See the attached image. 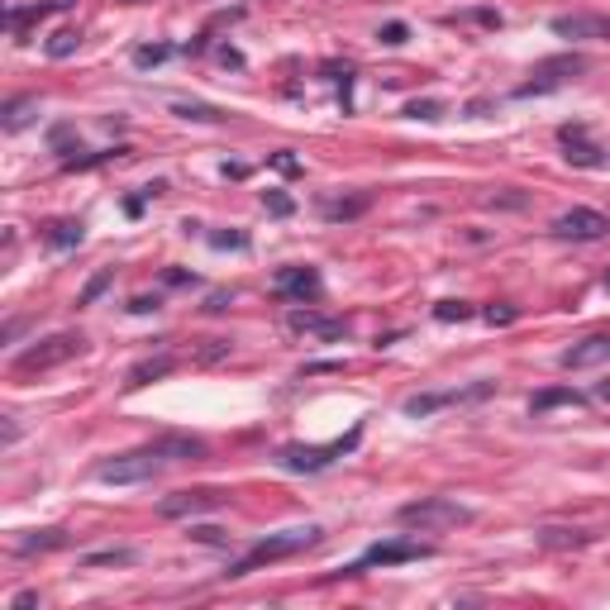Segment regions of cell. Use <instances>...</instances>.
I'll return each mask as SVG.
<instances>
[{
  "label": "cell",
  "instance_id": "6da1fadb",
  "mask_svg": "<svg viewBox=\"0 0 610 610\" xmlns=\"http://www.w3.org/2000/svg\"><path fill=\"white\" fill-rule=\"evenodd\" d=\"M319 544V525H296V530H277V534H268V540H258L249 554H243L239 563H229V573L225 577H243V573H253V568H263V563H277V558H292L301 554V548H311Z\"/></svg>",
  "mask_w": 610,
  "mask_h": 610
},
{
  "label": "cell",
  "instance_id": "7a4b0ae2",
  "mask_svg": "<svg viewBox=\"0 0 610 610\" xmlns=\"http://www.w3.org/2000/svg\"><path fill=\"white\" fill-rule=\"evenodd\" d=\"M167 448L163 439L149 444V448H134V454H120V458H110V462H100L96 468V482H110V487H134V482H153L157 472L167 468Z\"/></svg>",
  "mask_w": 610,
  "mask_h": 610
},
{
  "label": "cell",
  "instance_id": "3957f363",
  "mask_svg": "<svg viewBox=\"0 0 610 610\" xmlns=\"http://www.w3.org/2000/svg\"><path fill=\"white\" fill-rule=\"evenodd\" d=\"M396 520H401L405 530H425V534H434V530H458V525H468L472 511H468L462 501H454V497H420V501H411V505H401Z\"/></svg>",
  "mask_w": 610,
  "mask_h": 610
},
{
  "label": "cell",
  "instance_id": "277c9868",
  "mask_svg": "<svg viewBox=\"0 0 610 610\" xmlns=\"http://www.w3.org/2000/svg\"><path fill=\"white\" fill-rule=\"evenodd\" d=\"M348 448H358V429L353 434H344V439H334V444H292V448H282L277 462L286 472H319V468H329L334 458H344Z\"/></svg>",
  "mask_w": 610,
  "mask_h": 610
},
{
  "label": "cell",
  "instance_id": "5b68a950",
  "mask_svg": "<svg viewBox=\"0 0 610 610\" xmlns=\"http://www.w3.org/2000/svg\"><path fill=\"white\" fill-rule=\"evenodd\" d=\"M77 353H81V334L63 329V334H48V339L34 344V348H24V353L14 358V368L20 372H48V368H57V362H67Z\"/></svg>",
  "mask_w": 610,
  "mask_h": 610
},
{
  "label": "cell",
  "instance_id": "8992f818",
  "mask_svg": "<svg viewBox=\"0 0 610 610\" xmlns=\"http://www.w3.org/2000/svg\"><path fill=\"white\" fill-rule=\"evenodd\" d=\"M229 501V491L220 487H196V491H172V497L157 501V515L163 520H186V515H206V511H220Z\"/></svg>",
  "mask_w": 610,
  "mask_h": 610
},
{
  "label": "cell",
  "instance_id": "52a82bcc",
  "mask_svg": "<svg viewBox=\"0 0 610 610\" xmlns=\"http://www.w3.org/2000/svg\"><path fill=\"white\" fill-rule=\"evenodd\" d=\"M434 548L429 544H420V540H386V544H372L368 554H362L353 568H344V573H362V568H396V563H420V558H429Z\"/></svg>",
  "mask_w": 610,
  "mask_h": 610
},
{
  "label": "cell",
  "instance_id": "ba28073f",
  "mask_svg": "<svg viewBox=\"0 0 610 610\" xmlns=\"http://www.w3.org/2000/svg\"><path fill=\"white\" fill-rule=\"evenodd\" d=\"M491 396V382H472V386H454V391H420V396H411L401 405L411 420H425L434 411H444V405H462V401H482Z\"/></svg>",
  "mask_w": 610,
  "mask_h": 610
},
{
  "label": "cell",
  "instance_id": "9c48e42d",
  "mask_svg": "<svg viewBox=\"0 0 610 610\" xmlns=\"http://www.w3.org/2000/svg\"><path fill=\"white\" fill-rule=\"evenodd\" d=\"M582 67H587V63H582L577 53H568V57H548V63H540V67L530 72V81L520 86L515 96H544V91H558V86L568 81V77H577Z\"/></svg>",
  "mask_w": 610,
  "mask_h": 610
},
{
  "label": "cell",
  "instance_id": "30bf717a",
  "mask_svg": "<svg viewBox=\"0 0 610 610\" xmlns=\"http://www.w3.org/2000/svg\"><path fill=\"white\" fill-rule=\"evenodd\" d=\"M554 235L558 239H577V243H591V239H606L610 235V220L601 210H563L558 220H554Z\"/></svg>",
  "mask_w": 610,
  "mask_h": 610
},
{
  "label": "cell",
  "instance_id": "8fae6325",
  "mask_svg": "<svg viewBox=\"0 0 610 610\" xmlns=\"http://www.w3.org/2000/svg\"><path fill=\"white\" fill-rule=\"evenodd\" d=\"M277 292L305 305V301H315L319 292H325V282H319L315 268H286V272H277Z\"/></svg>",
  "mask_w": 610,
  "mask_h": 610
},
{
  "label": "cell",
  "instance_id": "7c38bea8",
  "mask_svg": "<svg viewBox=\"0 0 610 610\" xmlns=\"http://www.w3.org/2000/svg\"><path fill=\"white\" fill-rule=\"evenodd\" d=\"M554 34L558 39H610V20L606 14H558Z\"/></svg>",
  "mask_w": 610,
  "mask_h": 610
},
{
  "label": "cell",
  "instance_id": "4fadbf2b",
  "mask_svg": "<svg viewBox=\"0 0 610 610\" xmlns=\"http://www.w3.org/2000/svg\"><path fill=\"white\" fill-rule=\"evenodd\" d=\"M606 358H610V334H591V339H582L577 348L563 353V368H597Z\"/></svg>",
  "mask_w": 610,
  "mask_h": 610
},
{
  "label": "cell",
  "instance_id": "5bb4252c",
  "mask_svg": "<svg viewBox=\"0 0 610 610\" xmlns=\"http://www.w3.org/2000/svg\"><path fill=\"white\" fill-rule=\"evenodd\" d=\"M558 405H573V411H577V405H587V396H582V391H573V386H554V391H540V396L530 401V411L548 415V411H558Z\"/></svg>",
  "mask_w": 610,
  "mask_h": 610
},
{
  "label": "cell",
  "instance_id": "9a60e30c",
  "mask_svg": "<svg viewBox=\"0 0 610 610\" xmlns=\"http://www.w3.org/2000/svg\"><path fill=\"white\" fill-rule=\"evenodd\" d=\"M34 115H39V96H14L6 106V115H0V124H6V134H20Z\"/></svg>",
  "mask_w": 610,
  "mask_h": 610
},
{
  "label": "cell",
  "instance_id": "2e32d148",
  "mask_svg": "<svg viewBox=\"0 0 610 610\" xmlns=\"http://www.w3.org/2000/svg\"><path fill=\"white\" fill-rule=\"evenodd\" d=\"M563 143H568V163H582V167L601 163V149H597V143H587L582 129H563Z\"/></svg>",
  "mask_w": 610,
  "mask_h": 610
},
{
  "label": "cell",
  "instance_id": "e0dca14e",
  "mask_svg": "<svg viewBox=\"0 0 610 610\" xmlns=\"http://www.w3.org/2000/svg\"><path fill=\"white\" fill-rule=\"evenodd\" d=\"M67 6H72V0H39V6H14V10L6 14V20H10L14 34H24V24H29V20H43V14L67 10Z\"/></svg>",
  "mask_w": 610,
  "mask_h": 610
},
{
  "label": "cell",
  "instance_id": "ac0fdd59",
  "mask_svg": "<svg viewBox=\"0 0 610 610\" xmlns=\"http://www.w3.org/2000/svg\"><path fill=\"white\" fill-rule=\"evenodd\" d=\"M292 329H311V334H325V339H339L344 334V319H319V315H311V311H292Z\"/></svg>",
  "mask_w": 610,
  "mask_h": 610
},
{
  "label": "cell",
  "instance_id": "d6986e66",
  "mask_svg": "<svg viewBox=\"0 0 610 610\" xmlns=\"http://www.w3.org/2000/svg\"><path fill=\"white\" fill-rule=\"evenodd\" d=\"M63 544H67L63 530H34L29 540H20L14 548H20V554H48V548H63Z\"/></svg>",
  "mask_w": 610,
  "mask_h": 610
},
{
  "label": "cell",
  "instance_id": "ffe728a7",
  "mask_svg": "<svg viewBox=\"0 0 610 610\" xmlns=\"http://www.w3.org/2000/svg\"><path fill=\"white\" fill-rule=\"evenodd\" d=\"M182 115V120H200V124H215V120H225V110H215V106H200V100H177L172 106Z\"/></svg>",
  "mask_w": 610,
  "mask_h": 610
},
{
  "label": "cell",
  "instance_id": "44dd1931",
  "mask_svg": "<svg viewBox=\"0 0 610 610\" xmlns=\"http://www.w3.org/2000/svg\"><path fill=\"white\" fill-rule=\"evenodd\" d=\"M540 544H544V548H582L587 534H582V530H544Z\"/></svg>",
  "mask_w": 610,
  "mask_h": 610
},
{
  "label": "cell",
  "instance_id": "7402d4cb",
  "mask_svg": "<svg viewBox=\"0 0 610 610\" xmlns=\"http://www.w3.org/2000/svg\"><path fill=\"white\" fill-rule=\"evenodd\" d=\"M362 210H368V200H329V206H325V220H353V215H362Z\"/></svg>",
  "mask_w": 610,
  "mask_h": 610
},
{
  "label": "cell",
  "instance_id": "603a6c76",
  "mask_svg": "<svg viewBox=\"0 0 610 610\" xmlns=\"http://www.w3.org/2000/svg\"><path fill=\"white\" fill-rule=\"evenodd\" d=\"M48 243H53V249H72V243H81V225H77V220H63V225H53Z\"/></svg>",
  "mask_w": 610,
  "mask_h": 610
},
{
  "label": "cell",
  "instance_id": "cb8c5ba5",
  "mask_svg": "<svg viewBox=\"0 0 610 610\" xmlns=\"http://www.w3.org/2000/svg\"><path fill=\"white\" fill-rule=\"evenodd\" d=\"M120 563H134V554H129V548H106V554L86 558V568H120Z\"/></svg>",
  "mask_w": 610,
  "mask_h": 610
},
{
  "label": "cell",
  "instance_id": "d4e9b609",
  "mask_svg": "<svg viewBox=\"0 0 610 610\" xmlns=\"http://www.w3.org/2000/svg\"><path fill=\"white\" fill-rule=\"evenodd\" d=\"M167 368H172V358H157V362H139V368L129 372V386H143V382H149V377H163Z\"/></svg>",
  "mask_w": 610,
  "mask_h": 610
},
{
  "label": "cell",
  "instance_id": "484cf974",
  "mask_svg": "<svg viewBox=\"0 0 610 610\" xmlns=\"http://www.w3.org/2000/svg\"><path fill=\"white\" fill-rule=\"evenodd\" d=\"M77 39H81V34H72V29H63V34H57V39L48 43V53H53V57H67L72 48H77Z\"/></svg>",
  "mask_w": 610,
  "mask_h": 610
},
{
  "label": "cell",
  "instance_id": "4316f807",
  "mask_svg": "<svg viewBox=\"0 0 610 610\" xmlns=\"http://www.w3.org/2000/svg\"><path fill=\"white\" fill-rule=\"evenodd\" d=\"M434 315H439L444 325H448V319H468V315H472V305H462V301H444V305H439V311H434Z\"/></svg>",
  "mask_w": 610,
  "mask_h": 610
},
{
  "label": "cell",
  "instance_id": "83f0119b",
  "mask_svg": "<svg viewBox=\"0 0 610 610\" xmlns=\"http://www.w3.org/2000/svg\"><path fill=\"white\" fill-rule=\"evenodd\" d=\"M163 57H167V48H139L134 63H139V67H153V63H163Z\"/></svg>",
  "mask_w": 610,
  "mask_h": 610
},
{
  "label": "cell",
  "instance_id": "f1b7e54d",
  "mask_svg": "<svg viewBox=\"0 0 610 610\" xmlns=\"http://www.w3.org/2000/svg\"><path fill=\"white\" fill-rule=\"evenodd\" d=\"M411 115H415V120H439V100H425V106H420V100H415V106H411Z\"/></svg>",
  "mask_w": 610,
  "mask_h": 610
},
{
  "label": "cell",
  "instance_id": "f546056e",
  "mask_svg": "<svg viewBox=\"0 0 610 610\" xmlns=\"http://www.w3.org/2000/svg\"><path fill=\"white\" fill-rule=\"evenodd\" d=\"M210 243H215V249H249V239H243V235H215Z\"/></svg>",
  "mask_w": 610,
  "mask_h": 610
},
{
  "label": "cell",
  "instance_id": "4dcf8cb0",
  "mask_svg": "<svg viewBox=\"0 0 610 610\" xmlns=\"http://www.w3.org/2000/svg\"><path fill=\"white\" fill-rule=\"evenodd\" d=\"M487 319H491V325H511V319H515V311H511V305H501V311H497V305H491V311H487Z\"/></svg>",
  "mask_w": 610,
  "mask_h": 610
},
{
  "label": "cell",
  "instance_id": "1f68e13d",
  "mask_svg": "<svg viewBox=\"0 0 610 610\" xmlns=\"http://www.w3.org/2000/svg\"><path fill=\"white\" fill-rule=\"evenodd\" d=\"M382 43H391V48H396V43H405V24H386L382 29Z\"/></svg>",
  "mask_w": 610,
  "mask_h": 610
},
{
  "label": "cell",
  "instance_id": "d6a6232c",
  "mask_svg": "<svg viewBox=\"0 0 610 610\" xmlns=\"http://www.w3.org/2000/svg\"><path fill=\"white\" fill-rule=\"evenodd\" d=\"M192 534H196L200 544H220V540H225V534H220V530H210V525H200V530H192Z\"/></svg>",
  "mask_w": 610,
  "mask_h": 610
},
{
  "label": "cell",
  "instance_id": "836d02e7",
  "mask_svg": "<svg viewBox=\"0 0 610 610\" xmlns=\"http://www.w3.org/2000/svg\"><path fill=\"white\" fill-rule=\"evenodd\" d=\"M268 210L272 215H292V200H286V196H268Z\"/></svg>",
  "mask_w": 610,
  "mask_h": 610
},
{
  "label": "cell",
  "instance_id": "e575fe53",
  "mask_svg": "<svg viewBox=\"0 0 610 610\" xmlns=\"http://www.w3.org/2000/svg\"><path fill=\"white\" fill-rule=\"evenodd\" d=\"M10 606H14V610H29V606H39V591H20V597H14Z\"/></svg>",
  "mask_w": 610,
  "mask_h": 610
},
{
  "label": "cell",
  "instance_id": "d590c367",
  "mask_svg": "<svg viewBox=\"0 0 610 610\" xmlns=\"http://www.w3.org/2000/svg\"><path fill=\"white\" fill-rule=\"evenodd\" d=\"M601 401H610V382H606V386H601Z\"/></svg>",
  "mask_w": 610,
  "mask_h": 610
},
{
  "label": "cell",
  "instance_id": "8d00e7d4",
  "mask_svg": "<svg viewBox=\"0 0 610 610\" xmlns=\"http://www.w3.org/2000/svg\"><path fill=\"white\" fill-rule=\"evenodd\" d=\"M606 282H610V277H606Z\"/></svg>",
  "mask_w": 610,
  "mask_h": 610
}]
</instances>
